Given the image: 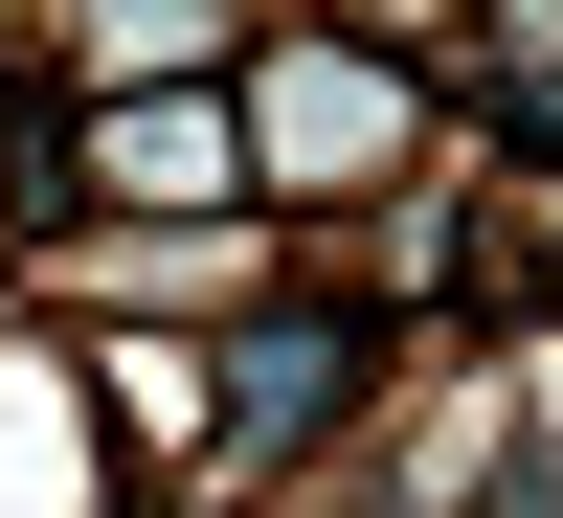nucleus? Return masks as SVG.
Wrapping results in <instances>:
<instances>
[{
    "label": "nucleus",
    "mask_w": 563,
    "mask_h": 518,
    "mask_svg": "<svg viewBox=\"0 0 563 518\" xmlns=\"http://www.w3.org/2000/svg\"><path fill=\"white\" fill-rule=\"evenodd\" d=\"M361 406V316H271L249 361H225V474H271V451H316Z\"/></svg>",
    "instance_id": "obj_1"
},
{
    "label": "nucleus",
    "mask_w": 563,
    "mask_h": 518,
    "mask_svg": "<svg viewBox=\"0 0 563 518\" xmlns=\"http://www.w3.org/2000/svg\"><path fill=\"white\" fill-rule=\"evenodd\" d=\"M113 180H225V113H113Z\"/></svg>",
    "instance_id": "obj_2"
}]
</instances>
